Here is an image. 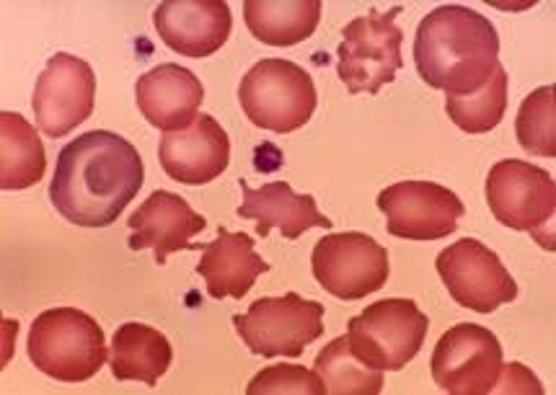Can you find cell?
Wrapping results in <instances>:
<instances>
[{
  "label": "cell",
  "instance_id": "1",
  "mask_svg": "<svg viewBox=\"0 0 556 395\" xmlns=\"http://www.w3.org/2000/svg\"><path fill=\"white\" fill-rule=\"evenodd\" d=\"M146 168L132 142L93 129L60 150L50 200L67 222L106 228L142 189Z\"/></svg>",
  "mask_w": 556,
  "mask_h": 395
},
{
  "label": "cell",
  "instance_id": "2",
  "mask_svg": "<svg viewBox=\"0 0 556 395\" xmlns=\"http://www.w3.org/2000/svg\"><path fill=\"white\" fill-rule=\"evenodd\" d=\"M415 65L427 86L447 97H469L500 65V34L473 9L440 5L417 26Z\"/></svg>",
  "mask_w": 556,
  "mask_h": 395
},
{
  "label": "cell",
  "instance_id": "3",
  "mask_svg": "<svg viewBox=\"0 0 556 395\" xmlns=\"http://www.w3.org/2000/svg\"><path fill=\"white\" fill-rule=\"evenodd\" d=\"M29 359L39 372L58 383H86L106 362L104 331L84 310H45L31 323Z\"/></svg>",
  "mask_w": 556,
  "mask_h": 395
},
{
  "label": "cell",
  "instance_id": "4",
  "mask_svg": "<svg viewBox=\"0 0 556 395\" xmlns=\"http://www.w3.org/2000/svg\"><path fill=\"white\" fill-rule=\"evenodd\" d=\"M239 101L251 125L288 135L314 117L318 93L314 78L290 60H260L243 75Z\"/></svg>",
  "mask_w": 556,
  "mask_h": 395
},
{
  "label": "cell",
  "instance_id": "5",
  "mask_svg": "<svg viewBox=\"0 0 556 395\" xmlns=\"http://www.w3.org/2000/svg\"><path fill=\"white\" fill-rule=\"evenodd\" d=\"M399 13H402V5H393L383 13L372 9L368 16L352 18L344 26L342 44L337 52V73L352 97L357 93L376 97L383 86L396 80L399 71L404 67V31L396 26Z\"/></svg>",
  "mask_w": 556,
  "mask_h": 395
},
{
  "label": "cell",
  "instance_id": "6",
  "mask_svg": "<svg viewBox=\"0 0 556 395\" xmlns=\"http://www.w3.org/2000/svg\"><path fill=\"white\" fill-rule=\"evenodd\" d=\"M486 204L494 220L531 233L546 251H554L552 220L556 213V183L544 168L526 161H500L486 176Z\"/></svg>",
  "mask_w": 556,
  "mask_h": 395
},
{
  "label": "cell",
  "instance_id": "7",
  "mask_svg": "<svg viewBox=\"0 0 556 395\" xmlns=\"http://www.w3.org/2000/svg\"><path fill=\"white\" fill-rule=\"evenodd\" d=\"M430 321L415 300L389 297L350 318V349L376 370H404L422 349Z\"/></svg>",
  "mask_w": 556,
  "mask_h": 395
},
{
  "label": "cell",
  "instance_id": "8",
  "mask_svg": "<svg viewBox=\"0 0 556 395\" xmlns=\"http://www.w3.org/2000/svg\"><path fill=\"white\" fill-rule=\"evenodd\" d=\"M324 313L316 300L288 292L282 297H260L243 316H233V326L251 354L295 359L321 339Z\"/></svg>",
  "mask_w": 556,
  "mask_h": 395
},
{
  "label": "cell",
  "instance_id": "9",
  "mask_svg": "<svg viewBox=\"0 0 556 395\" xmlns=\"http://www.w3.org/2000/svg\"><path fill=\"white\" fill-rule=\"evenodd\" d=\"M316 282L329 295L355 303L389 282V251L365 233H334L321 238L311 256Z\"/></svg>",
  "mask_w": 556,
  "mask_h": 395
},
{
  "label": "cell",
  "instance_id": "10",
  "mask_svg": "<svg viewBox=\"0 0 556 395\" xmlns=\"http://www.w3.org/2000/svg\"><path fill=\"white\" fill-rule=\"evenodd\" d=\"M502 367L500 339L477 323L445 331L430 359L432 380L451 395L494 393Z\"/></svg>",
  "mask_w": 556,
  "mask_h": 395
},
{
  "label": "cell",
  "instance_id": "11",
  "mask_svg": "<svg viewBox=\"0 0 556 395\" xmlns=\"http://www.w3.org/2000/svg\"><path fill=\"white\" fill-rule=\"evenodd\" d=\"M438 275L460 308L494 313L518 297V284L500 256L477 238H464L438 254Z\"/></svg>",
  "mask_w": 556,
  "mask_h": 395
},
{
  "label": "cell",
  "instance_id": "12",
  "mask_svg": "<svg viewBox=\"0 0 556 395\" xmlns=\"http://www.w3.org/2000/svg\"><path fill=\"white\" fill-rule=\"evenodd\" d=\"M97 104V75L86 60L60 52L52 54L34 86V117L45 135L65 138L84 125Z\"/></svg>",
  "mask_w": 556,
  "mask_h": 395
},
{
  "label": "cell",
  "instance_id": "13",
  "mask_svg": "<svg viewBox=\"0 0 556 395\" xmlns=\"http://www.w3.org/2000/svg\"><path fill=\"white\" fill-rule=\"evenodd\" d=\"M386 228L404 241H440L456 233L466 215L464 202L451 189L432 181H402L378 194Z\"/></svg>",
  "mask_w": 556,
  "mask_h": 395
},
{
  "label": "cell",
  "instance_id": "14",
  "mask_svg": "<svg viewBox=\"0 0 556 395\" xmlns=\"http://www.w3.org/2000/svg\"><path fill=\"white\" fill-rule=\"evenodd\" d=\"M159 161L174 181L200 187L215 181L228 168L230 140L218 119L210 114H197L192 125L161 138Z\"/></svg>",
  "mask_w": 556,
  "mask_h": 395
},
{
  "label": "cell",
  "instance_id": "15",
  "mask_svg": "<svg viewBox=\"0 0 556 395\" xmlns=\"http://www.w3.org/2000/svg\"><path fill=\"white\" fill-rule=\"evenodd\" d=\"M153 24L168 50L210 58L228 42L233 16L223 0H166L155 9Z\"/></svg>",
  "mask_w": 556,
  "mask_h": 395
},
{
  "label": "cell",
  "instance_id": "16",
  "mask_svg": "<svg viewBox=\"0 0 556 395\" xmlns=\"http://www.w3.org/2000/svg\"><path fill=\"white\" fill-rule=\"evenodd\" d=\"M132 235L127 246L132 251H155V264L164 267L168 254L194 251L192 238L207 228V220L197 215L185 196L159 189L135 209L130 220Z\"/></svg>",
  "mask_w": 556,
  "mask_h": 395
},
{
  "label": "cell",
  "instance_id": "17",
  "mask_svg": "<svg viewBox=\"0 0 556 395\" xmlns=\"http://www.w3.org/2000/svg\"><path fill=\"white\" fill-rule=\"evenodd\" d=\"M135 99H138L140 114L151 122L153 127L164 132H179L189 127L205 101V88L200 78L187 67L164 63L146 75H140L135 86Z\"/></svg>",
  "mask_w": 556,
  "mask_h": 395
},
{
  "label": "cell",
  "instance_id": "18",
  "mask_svg": "<svg viewBox=\"0 0 556 395\" xmlns=\"http://www.w3.org/2000/svg\"><path fill=\"white\" fill-rule=\"evenodd\" d=\"M243 189V204L239 207V217L243 220H256V233L267 238L277 228L282 238L295 241L311 228L329 230V217L318 213L316 200L311 194H295L288 181H269L260 189H251L247 181H239Z\"/></svg>",
  "mask_w": 556,
  "mask_h": 395
},
{
  "label": "cell",
  "instance_id": "19",
  "mask_svg": "<svg viewBox=\"0 0 556 395\" xmlns=\"http://www.w3.org/2000/svg\"><path fill=\"white\" fill-rule=\"evenodd\" d=\"M205 251L197 264V275L205 279L207 295L213 300L247 297L260 275L269 271V264L256 254L249 233H228L218 228V238L210 243H194V251Z\"/></svg>",
  "mask_w": 556,
  "mask_h": 395
},
{
  "label": "cell",
  "instance_id": "20",
  "mask_svg": "<svg viewBox=\"0 0 556 395\" xmlns=\"http://www.w3.org/2000/svg\"><path fill=\"white\" fill-rule=\"evenodd\" d=\"M174 362V349L161 331L146 323H122L112 342V374L119 383L138 380L155 387Z\"/></svg>",
  "mask_w": 556,
  "mask_h": 395
},
{
  "label": "cell",
  "instance_id": "21",
  "mask_svg": "<svg viewBox=\"0 0 556 395\" xmlns=\"http://www.w3.org/2000/svg\"><path fill=\"white\" fill-rule=\"evenodd\" d=\"M243 22L260 42L293 47L316 34L321 0H247Z\"/></svg>",
  "mask_w": 556,
  "mask_h": 395
},
{
  "label": "cell",
  "instance_id": "22",
  "mask_svg": "<svg viewBox=\"0 0 556 395\" xmlns=\"http://www.w3.org/2000/svg\"><path fill=\"white\" fill-rule=\"evenodd\" d=\"M47 155L42 138L16 112L0 114V187L5 192L29 189L45 179Z\"/></svg>",
  "mask_w": 556,
  "mask_h": 395
},
{
  "label": "cell",
  "instance_id": "23",
  "mask_svg": "<svg viewBox=\"0 0 556 395\" xmlns=\"http://www.w3.org/2000/svg\"><path fill=\"white\" fill-rule=\"evenodd\" d=\"M314 372L329 395H378L383 391V370L365 365L350 349L348 336L327 344L316 357Z\"/></svg>",
  "mask_w": 556,
  "mask_h": 395
},
{
  "label": "cell",
  "instance_id": "24",
  "mask_svg": "<svg viewBox=\"0 0 556 395\" xmlns=\"http://www.w3.org/2000/svg\"><path fill=\"white\" fill-rule=\"evenodd\" d=\"M447 117L453 125L469 135H484L494 129L507 112V73L505 67H494L492 78L486 80L479 91L469 97H447L445 99Z\"/></svg>",
  "mask_w": 556,
  "mask_h": 395
},
{
  "label": "cell",
  "instance_id": "25",
  "mask_svg": "<svg viewBox=\"0 0 556 395\" xmlns=\"http://www.w3.org/2000/svg\"><path fill=\"white\" fill-rule=\"evenodd\" d=\"M515 135L520 148L541 158L556 155V88H535L523 104H520L518 119H515Z\"/></svg>",
  "mask_w": 556,
  "mask_h": 395
},
{
  "label": "cell",
  "instance_id": "26",
  "mask_svg": "<svg viewBox=\"0 0 556 395\" xmlns=\"http://www.w3.org/2000/svg\"><path fill=\"white\" fill-rule=\"evenodd\" d=\"M249 395H327L321 378L301 365H273L247 387Z\"/></svg>",
  "mask_w": 556,
  "mask_h": 395
}]
</instances>
